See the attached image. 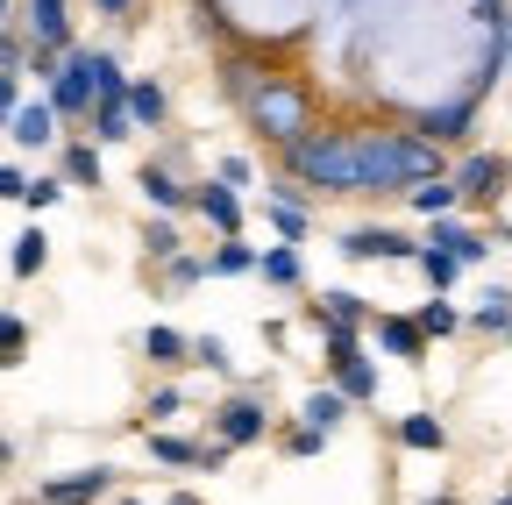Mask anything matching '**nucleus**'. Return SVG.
I'll return each instance as SVG.
<instances>
[{
	"instance_id": "26",
	"label": "nucleus",
	"mask_w": 512,
	"mask_h": 505,
	"mask_svg": "<svg viewBox=\"0 0 512 505\" xmlns=\"http://www.w3.org/2000/svg\"><path fill=\"white\" fill-rule=\"evenodd\" d=\"M413 321H420V335H456V328H463V313L448 306V299H427V306L413 313Z\"/></svg>"
},
{
	"instance_id": "46",
	"label": "nucleus",
	"mask_w": 512,
	"mask_h": 505,
	"mask_svg": "<svg viewBox=\"0 0 512 505\" xmlns=\"http://www.w3.org/2000/svg\"><path fill=\"white\" fill-rule=\"evenodd\" d=\"M171 505H200V498H192V491H178V498H171Z\"/></svg>"
},
{
	"instance_id": "41",
	"label": "nucleus",
	"mask_w": 512,
	"mask_h": 505,
	"mask_svg": "<svg viewBox=\"0 0 512 505\" xmlns=\"http://www.w3.org/2000/svg\"><path fill=\"white\" fill-rule=\"evenodd\" d=\"M15 114H22V100H15V79H8V72H0V129H8V121H15Z\"/></svg>"
},
{
	"instance_id": "12",
	"label": "nucleus",
	"mask_w": 512,
	"mask_h": 505,
	"mask_svg": "<svg viewBox=\"0 0 512 505\" xmlns=\"http://www.w3.org/2000/svg\"><path fill=\"white\" fill-rule=\"evenodd\" d=\"M192 207H200V214H207L228 242L242 235V200H235V185H200V193H192Z\"/></svg>"
},
{
	"instance_id": "7",
	"label": "nucleus",
	"mask_w": 512,
	"mask_h": 505,
	"mask_svg": "<svg viewBox=\"0 0 512 505\" xmlns=\"http://www.w3.org/2000/svg\"><path fill=\"white\" fill-rule=\"evenodd\" d=\"M214 427H221V449H249V441H264L271 413L256 406V399H228V406L214 413Z\"/></svg>"
},
{
	"instance_id": "28",
	"label": "nucleus",
	"mask_w": 512,
	"mask_h": 505,
	"mask_svg": "<svg viewBox=\"0 0 512 505\" xmlns=\"http://www.w3.org/2000/svg\"><path fill=\"white\" fill-rule=\"evenodd\" d=\"M256 264H264V257H256L249 242H221V249H214V271H221V278H242V271H256Z\"/></svg>"
},
{
	"instance_id": "38",
	"label": "nucleus",
	"mask_w": 512,
	"mask_h": 505,
	"mask_svg": "<svg viewBox=\"0 0 512 505\" xmlns=\"http://www.w3.org/2000/svg\"><path fill=\"white\" fill-rule=\"evenodd\" d=\"M57 193H64V185H57V178H36V185H29V200H22V207H29V214H36V207H57Z\"/></svg>"
},
{
	"instance_id": "35",
	"label": "nucleus",
	"mask_w": 512,
	"mask_h": 505,
	"mask_svg": "<svg viewBox=\"0 0 512 505\" xmlns=\"http://www.w3.org/2000/svg\"><path fill=\"white\" fill-rule=\"evenodd\" d=\"M271 228H278V235H306V214H299V200H271Z\"/></svg>"
},
{
	"instance_id": "45",
	"label": "nucleus",
	"mask_w": 512,
	"mask_h": 505,
	"mask_svg": "<svg viewBox=\"0 0 512 505\" xmlns=\"http://www.w3.org/2000/svg\"><path fill=\"white\" fill-rule=\"evenodd\" d=\"M100 8H107V15H121V8H128V0H100Z\"/></svg>"
},
{
	"instance_id": "42",
	"label": "nucleus",
	"mask_w": 512,
	"mask_h": 505,
	"mask_svg": "<svg viewBox=\"0 0 512 505\" xmlns=\"http://www.w3.org/2000/svg\"><path fill=\"white\" fill-rule=\"evenodd\" d=\"M256 171H249V157H221V185H249Z\"/></svg>"
},
{
	"instance_id": "27",
	"label": "nucleus",
	"mask_w": 512,
	"mask_h": 505,
	"mask_svg": "<svg viewBox=\"0 0 512 505\" xmlns=\"http://www.w3.org/2000/svg\"><path fill=\"white\" fill-rule=\"evenodd\" d=\"M64 178H72V185H100V150L72 143V150H64Z\"/></svg>"
},
{
	"instance_id": "20",
	"label": "nucleus",
	"mask_w": 512,
	"mask_h": 505,
	"mask_svg": "<svg viewBox=\"0 0 512 505\" xmlns=\"http://www.w3.org/2000/svg\"><path fill=\"white\" fill-rule=\"evenodd\" d=\"M399 441H406V449H448V427L434 413H406L399 420Z\"/></svg>"
},
{
	"instance_id": "34",
	"label": "nucleus",
	"mask_w": 512,
	"mask_h": 505,
	"mask_svg": "<svg viewBox=\"0 0 512 505\" xmlns=\"http://www.w3.org/2000/svg\"><path fill=\"white\" fill-rule=\"evenodd\" d=\"M192 363H207V370H228V342H221V335H192Z\"/></svg>"
},
{
	"instance_id": "8",
	"label": "nucleus",
	"mask_w": 512,
	"mask_h": 505,
	"mask_svg": "<svg viewBox=\"0 0 512 505\" xmlns=\"http://www.w3.org/2000/svg\"><path fill=\"white\" fill-rule=\"evenodd\" d=\"M100 491H114V470H100V463H93V470H79V477H57V484H43L36 498H43V505H93Z\"/></svg>"
},
{
	"instance_id": "31",
	"label": "nucleus",
	"mask_w": 512,
	"mask_h": 505,
	"mask_svg": "<svg viewBox=\"0 0 512 505\" xmlns=\"http://www.w3.org/2000/svg\"><path fill=\"white\" fill-rule=\"evenodd\" d=\"M320 321H349L356 328L363 321V299L356 292H320Z\"/></svg>"
},
{
	"instance_id": "49",
	"label": "nucleus",
	"mask_w": 512,
	"mask_h": 505,
	"mask_svg": "<svg viewBox=\"0 0 512 505\" xmlns=\"http://www.w3.org/2000/svg\"><path fill=\"white\" fill-rule=\"evenodd\" d=\"M121 505H143V498H121Z\"/></svg>"
},
{
	"instance_id": "47",
	"label": "nucleus",
	"mask_w": 512,
	"mask_h": 505,
	"mask_svg": "<svg viewBox=\"0 0 512 505\" xmlns=\"http://www.w3.org/2000/svg\"><path fill=\"white\" fill-rule=\"evenodd\" d=\"M427 505H456V498H448V491H441V498H427Z\"/></svg>"
},
{
	"instance_id": "6",
	"label": "nucleus",
	"mask_w": 512,
	"mask_h": 505,
	"mask_svg": "<svg viewBox=\"0 0 512 505\" xmlns=\"http://www.w3.org/2000/svg\"><path fill=\"white\" fill-rule=\"evenodd\" d=\"M505 185H512V164H505L498 150H477V157L456 164V193H463V200H498Z\"/></svg>"
},
{
	"instance_id": "40",
	"label": "nucleus",
	"mask_w": 512,
	"mask_h": 505,
	"mask_svg": "<svg viewBox=\"0 0 512 505\" xmlns=\"http://www.w3.org/2000/svg\"><path fill=\"white\" fill-rule=\"evenodd\" d=\"M15 65H22V36H8V29H0V72L15 79Z\"/></svg>"
},
{
	"instance_id": "39",
	"label": "nucleus",
	"mask_w": 512,
	"mask_h": 505,
	"mask_svg": "<svg viewBox=\"0 0 512 505\" xmlns=\"http://www.w3.org/2000/svg\"><path fill=\"white\" fill-rule=\"evenodd\" d=\"M0 200H29V178L15 164H0Z\"/></svg>"
},
{
	"instance_id": "4",
	"label": "nucleus",
	"mask_w": 512,
	"mask_h": 505,
	"mask_svg": "<svg viewBox=\"0 0 512 505\" xmlns=\"http://www.w3.org/2000/svg\"><path fill=\"white\" fill-rule=\"evenodd\" d=\"M93 100H100L93 50H72V57H64V72L50 79V107H57V114H93Z\"/></svg>"
},
{
	"instance_id": "11",
	"label": "nucleus",
	"mask_w": 512,
	"mask_h": 505,
	"mask_svg": "<svg viewBox=\"0 0 512 505\" xmlns=\"http://www.w3.org/2000/svg\"><path fill=\"white\" fill-rule=\"evenodd\" d=\"M8 136H15L22 150H43V143L57 136V107H50V100H22V114L8 121Z\"/></svg>"
},
{
	"instance_id": "15",
	"label": "nucleus",
	"mask_w": 512,
	"mask_h": 505,
	"mask_svg": "<svg viewBox=\"0 0 512 505\" xmlns=\"http://www.w3.org/2000/svg\"><path fill=\"white\" fill-rule=\"evenodd\" d=\"M377 342L392 349V356H406V363H420V356H427V335H420V321H399V313H377Z\"/></svg>"
},
{
	"instance_id": "22",
	"label": "nucleus",
	"mask_w": 512,
	"mask_h": 505,
	"mask_svg": "<svg viewBox=\"0 0 512 505\" xmlns=\"http://www.w3.org/2000/svg\"><path fill=\"white\" fill-rule=\"evenodd\" d=\"M8 264H15V278H36V271L50 264V235H43V228L15 235V257H8Z\"/></svg>"
},
{
	"instance_id": "48",
	"label": "nucleus",
	"mask_w": 512,
	"mask_h": 505,
	"mask_svg": "<svg viewBox=\"0 0 512 505\" xmlns=\"http://www.w3.org/2000/svg\"><path fill=\"white\" fill-rule=\"evenodd\" d=\"M0 22H8V0H0Z\"/></svg>"
},
{
	"instance_id": "14",
	"label": "nucleus",
	"mask_w": 512,
	"mask_h": 505,
	"mask_svg": "<svg viewBox=\"0 0 512 505\" xmlns=\"http://www.w3.org/2000/svg\"><path fill=\"white\" fill-rule=\"evenodd\" d=\"M93 136H100V143H121V136H136V114H128V93H100V100H93Z\"/></svg>"
},
{
	"instance_id": "30",
	"label": "nucleus",
	"mask_w": 512,
	"mask_h": 505,
	"mask_svg": "<svg viewBox=\"0 0 512 505\" xmlns=\"http://www.w3.org/2000/svg\"><path fill=\"white\" fill-rule=\"evenodd\" d=\"M143 249H150V257H157V264H171V257H185V249H178V228H171V221H150V228H143Z\"/></svg>"
},
{
	"instance_id": "44",
	"label": "nucleus",
	"mask_w": 512,
	"mask_h": 505,
	"mask_svg": "<svg viewBox=\"0 0 512 505\" xmlns=\"http://www.w3.org/2000/svg\"><path fill=\"white\" fill-rule=\"evenodd\" d=\"M8 456H15V449H8V434H0V470H8Z\"/></svg>"
},
{
	"instance_id": "24",
	"label": "nucleus",
	"mask_w": 512,
	"mask_h": 505,
	"mask_svg": "<svg viewBox=\"0 0 512 505\" xmlns=\"http://www.w3.org/2000/svg\"><path fill=\"white\" fill-rule=\"evenodd\" d=\"M420 278H427L434 292H448V285H456V278H463V264H456V257H448V249H434V242H420Z\"/></svg>"
},
{
	"instance_id": "25",
	"label": "nucleus",
	"mask_w": 512,
	"mask_h": 505,
	"mask_svg": "<svg viewBox=\"0 0 512 505\" xmlns=\"http://www.w3.org/2000/svg\"><path fill=\"white\" fill-rule=\"evenodd\" d=\"M143 356H150V363H185L192 342H185L178 328H150V335H143Z\"/></svg>"
},
{
	"instance_id": "10",
	"label": "nucleus",
	"mask_w": 512,
	"mask_h": 505,
	"mask_svg": "<svg viewBox=\"0 0 512 505\" xmlns=\"http://www.w3.org/2000/svg\"><path fill=\"white\" fill-rule=\"evenodd\" d=\"M278 72H264V65H249V57H221V93L235 100V107H249L256 93H264Z\"/></svg>"
},
{
	"instance_id": "13",
	"label": "nucleus",
	"mask_w": 512,
	"mask_h": 505,
	"mask_svg": "<svg viewBox=\"0 0 512 505\" xmlns=\"http://www.w3.org/2000/svg\"><path fill=\"white\" fill-rule=\"evenodd\" d=\"M434 249H448V257H456V264H484L491 257V242L477 235V228H456V221H434V235H427Z\"/></svg>"
},
{
	"instance_id": "1",
	"label": "nucleus",
	"mask_w": 512,
	"mask_h": 505,
	"mask_svg": "<svg viewBox=\"0 0 512 505\" xmlns=\"http://www.w3.org/2000/svg\"><path fill=\"white\" fill-rule=\"evenodd\" d=\"M285 171L320 193H356V136H299L285 150Z\"/></svg>"
},
{
	"instance_id": "23",
	"label": "nucleus",
	"mask_w": 512,
	"mask_h": 505,
	"mask_svg": "<svg viewBox=\"0 0 512 505\" xmlns=\"http://www.w3.org/2000/svg\"><path fill=\"white\" fill-rule=\"evenodd\" d=\"M128 114H136V129H164V86H128Z\"/></svg>"
},
{
	"instance_id": "19",
	"label": "nucleus",
	"mask_w": 512,
	"mask_h": 505,
	"mask_svg": "<svg viewBox=\"0 0 512 505\" xmlns=\"http://www.w3.org/2000/svg\"><path fill=\"white\" fill-rule=\"evenodd\" d=\"M299 413H306V427L335 434V427L349 420V399H342V392H306V406H299Z\"/></svg>"
},
{
	"instance_id": "33",
	"label": "nucleus",
	"mask_w": 512,
	"mask_h": 505,
	"mask_svg": "<svg viewBox=\"0 0 512 505\" xmlns=\"http://www.w3.org/2000/svg\"><path fill=\"white\" fill-rule=\"evenodd\" d=\"M264 278L271 285H299V249H264Z\"/></svg>"
},
{
	"instance_id": "29",
	"label": "nucleus",
	"mask_w": 512,
	"mask_h": 505,
	"mask_svg": "<svg viewBox=\"0 0 512 505\" xmlns=\"http://www.w3.org/2000/svg\"><path fill=\"white\" fill-rule=\"evenodd\" d=\"M150 456L157 463H207V449H192V441H178V434H150Z\"/></svg>"
},
{
	"instance_id": "32",
	"label": "nucleus",
	"mask_w": 512,
	"mask_h": 505,
	"mask_svg": "<svg viewBox=\"0 0 512 505\" xmlns=\"http://www.w3.org/2000/svg\"><path fill=\"white\" fill-rule=\"evenodd\" d=\"M22 349H29V328L15 321V313H0V370L22 363Z\"/></svg>"
},
{
	"instance_id": "2",
	"label": "nucleus",
	"mask_w": 512,
	"mask_h": 505,
	"mask_svg": "<svg viewBox=\"0 0 512 505\" xmlns=\"http://www.w3.org/2000/svg\"><path fill=\"white\" fill-rule=\"evenodd\" d=\"M249 121H256V129H264L271 143H299V136H313V107H306V86H292V79H271L264 93H256L249 107H242Z\"/></svg>"
},
{
	"instance_id": "5",
	"label": "nucleus",
	"mask_w": 512,
	"mask_h": 505,
	"mask_svg": "<svg viewBox=\"0 0 512 505\" xmlns=\"http://www.w3.org/2000/svg\"><path fill=\"white\" fill-rule=\"evenodd\" d=\"M342 257H356V264H370V257H384V264H420V242H406L399 228H349V235H342Z\"/></svg>"
},
{
	"instance_id": "37",
	"label": "nucleus",
	"mask_w": 512,
	"mask_h": 505,
	"mask_svg": "<svg viewBox=\"0 0 512 505\" xmlns=\"http://www.w3.org/2000/svg\"><path fill=\"white\" fill-rule=\"evenodd\" d=\"M320 441H328L320 427H292V434H285V449H292V456H320Z\"/></svg>"
},
{
	"instance_id": "3",
	"label": "nucleus",
	"mask_w": 512,
	"mask_h": 505,
	"mask_svg": "<svg viewBox=\"0 0 512 505\" xmlns=\"http://www.w3.org/2000/svg\"><path fill=\"white\" fill-rule=\"evenodd\" d=\"M477 100H484V86H463L456 100L420 107V114H413V136H427V143H463L470 121H477Z\"/></svg>"
},
{
	"instance_id": "43",
	"label": "nucleus",
	"mask_w": 512,
	"mask_h": 505,
	"mask_svg": "<svg viewBox=\"0 0 512 505\" xmlns=\"http://www.w3.org/2000/svg\"><path fill=\"white\" fill-rule=\"evenodd\" d=\"M505 65H512V15H505Z\"/></svg>"
},
{
	"instance_id": "16",
	"label": "nucleus",
	"mask_w": 512,
	"mask_h": 505,
	"mask_svg": "<svg viewBox=\"0 0 512 505\" xmlns=\"http://www.w3.org/2000/svg\"><path fill=\"white\" fill-rule=\"evenodd\" d=\"M406 200H413V214H427V221H448L463 193H456V178H427V185H413Z\"/></svg>"
},
{
	"instance_id": "17",
	"label": "nucleus",
	"mask_w": 512,
	"mask_h": 505,
	"mask_svg": "<svg viewBox=\"0 0 512 505\" xmlns=\"http://www.w3.org/2000/svg\"><path fill=\"white\" fill-rule=\"evenodd\" d=\"M136 185H143V200H150V207H164V214L192 200V193H185V185H178L171 171H157V164H143V178H136Z\"/></svg>"
},
{
	"instance_id": "18",
	"label": "nucleus",
	"mask_w": 512,
	"mask_h": 505,
	"mask_svg": "<svg viewBox=\"0 0 512 505\" xmlns=\"http://www.w3.org/2000/svg\"><path fill=\"white\" fill-rule=\"evenodd\" d=\"M335 392H342L349 406H370V399H377V370H370L363 356H356V363H342V370H335Z\"/></svg>"
},
{
	"instance_id": "21",
	"label": "nucleus",
	"mask_w": 512,
	"mask_h": 505,
	"mask_svg": "<svg viewBox=\"0 0 512 505\" xmlns=\"http://www.w3.org/2000/svg\"><path fill=\"white\" fill-rule=\"evenodd\" d=\"M470 321H477L484 335H512V292H505V285H491V292H484V306L470 313Z\"/></svg>"
},
{
	"instance_id": "36",
	"label": "nucleus",
	"mask_w": 512,
	"mask_h": 505,
	"mask_svg": "<svg viewBox=\"0 0 512 505\" xmlns=\"http://www.w3.org/2000/svg\"><path fill=\"white\" fill-rule=\"evenodd\" d=\"M207 271H214V264H200V257H171V264H164V278H171V285H200Z\"/></svg>"
},
{
	"instance_id": "9",
	"label": "nucleus",
	"mask_w": 512,
	"mask_h": 505,
	"mask_svg": "<svg viewBox=\"0 0 512 505\" xmlns=\"http://www.w3.org/2000/svg\"><path fill=\"white\" fill-rule=\"evenodd\" d=\"M29 36L43 43V50H72V15H64V0H29Z\"/></svg>"
},
{
	"instance_id": "50",
	"label": "nucleus",
	"mask_w": 512,
	"mask_h": 505,
	"mask_svg": "<svg viewBox=\"0 0 512 505\" xmlns=\"http://www.w3.org/2000/svg\"><path fill=\"white\" fill-rule=\"evenodd\" d=\"M498 505H512V491H505V498H498Z\"/></svg>"
}]
</instances>
